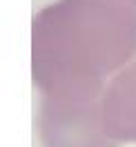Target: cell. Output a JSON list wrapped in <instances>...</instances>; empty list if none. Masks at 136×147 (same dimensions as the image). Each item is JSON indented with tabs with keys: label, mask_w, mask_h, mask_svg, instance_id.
Here are the masks:
<instances>
[{
	"label": "cell",
	"mask_w": 136,
	"mask_h": 147,
	"mask_svg": "<svg viewBox=\"0 0 136 147\" xmlns=\"http://www.w3.org/2000/svg\"><path fill=\"white\" fill-rule=\"evenodd\" d=\"M136 49V0H60L34 22V78L43 96L105 92Z\"/></svg>",
	"instance_id": "6da1fadb"
},
{
	"label": "cell",
	"mask_w": 136,
	"mask_h": 147,
	"mask_svg": "<svg viewBox=\"0 0 136 147\" xmlns=\"http://www.w3.org/2000/svg\"><path fill=\"white\" fill-rule=\"evenodd\" d=\"M105 92L43 96L38 136L43 147H118L103 125Z\"/></svg>",
	"instance_id": "7a4b0ae2"
},
{
	"label": "cell",
	"mask_w": 136,
	"mask_h": 147,
	"mask_svg": "<svg viewBox=\"0 0 136 147\" xmlns=\"http://www.w3.org/2000/svg\"><path fill=\"white\" fill-rule=\"evenodd\" d=\"M103 125L118 145L136 143V60L105 87Z\"/></svg>",
	"instance_id": "3957f363"
}]
</instances>
